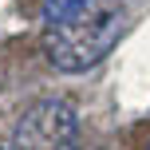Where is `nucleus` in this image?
Wrapping results in <instances>:
<instances>
[{"label":"nucleus","instance_id":"obj_1","mask_svg":"<svg viewBox=\"0 0 150 150\" xmlns=\"http://www.w3.org/2000/svg\"><path fill=\"white\" fill-rule=\"evenodd\" d=\"M127 32V16L119 8H99V12H83L75 20L47 28L44 36V55L52 67L59 71H87L95 67L103 55H111V47Z\"/></svg>","mask_w":150,"mask_h":150},{"label":"nucleus","instance_id":"obj_2","mask_svg":"<svg viewBox=\"0 0 150 150\" xmlns=\"http://www.w3.org/2000/svg\"><path fill=\"white\" fill-rule=\"evenodd\" d=\"M79 115L67 99H36L16 115L8 130V150H75Z\"/></svg>","mask_w":150,"mask_h":150},{"label":"nucleus","instance_id":"obj_3","mask_svg":"<svg viewBox=\"0 0 150 150\" xmlns=\"http://www.w3.org/2000/svg\"><path fill=\"white\" fill-rule=\"evenodd\" d=\"M87 4H91V0H44V24H47V28H59V24L83 16Z\"/></svg>","mask_w":150,"mask_h":150}]
</instances>
